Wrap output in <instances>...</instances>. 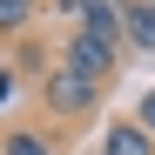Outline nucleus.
<instances>
[{
    "mask_svg": "<svg viewBox=\"0 0 155 155\" xmlns=\"http://www.w3.org/2000/svg\"><path fill=\"white\" fill-rule=\"evenodd\" d=\"M101 94H108V88H94L88 74H74V68H61V61L41 74V108H47V121H61V128H68V121H88V115L101 108Z\"/></svg>",
    "mask_w": 155,
    "mask_h": 155,
    "instance_id": "nucleus-1",
    "label": "nucleus"
},
{
    "mask_svg": "<svg viewBox=\"0 0 155 155\" xmlns=\"http://www.w3.org/2000/svg\"><path fill=\"white\" fill-rule=\"evenodd\" d=\"M54 61H61V68H74V74H88L94 88H108L115 74H121V47H115V41H101V34H81V27H68Z\"/></svg>",
    "mask_w": 155,
    "mask_h": 155,
    "instance_id": "nucleus-2",
    "label": "nucleus"
},
{
    "mask_svg": "<svg viewBox=\"0 0 155 155\" xmlns=\"http://www.w3.org/2000/svg\"><path fill=\"white\" fill-rule=\"evenodd\" d=\"M68 27H81V34H101V41H115L128 47V0H47Z\"/></svg>",
    "mask_w": 155,
    "mask_h": 155,
    "instance_id": "nucleus-3",
    "label": "nucleus"
},
{
    "mask_svg": "<svg viewBox=\"0 0 155 155\" xmlns=\"http://www.w3.org/2000/svg\"><path fill=\"white\" fill-rule=\"evenodd\" d=\"M101 155H155V135L142 121H115L108 135H101Z\"/></svg>",
    "mask_w": 155,
    "mask_h": 155,
    "instance_id": "nucleus-4",
    "label": "nucleus"
},
{
    "mask_svg": "<svg viewBox=\"0 0 155 155\" xmlns=\"http://www.w3.org/2000/svg\"><path fill=\"white\" fill-rule=\"evenodd\" d=\"M128 47L155 54V0H128Z\"/></svg>",
    "mask_w": 155,
    "mask_h": 155,
    "instance_id": "nucleus-5",
    "label": "nucleus"
},
{
    "mask_svg": "<svg viewBox=\"0 0 155 155\" xmlns=\"http://www.w3.org/2000/svg\"><path fill=\"white\" fill-rule=\"evenodd\" d=\"M0 155H54V142H47L41 128H7V135H0Z\"/></svg>",
    "mask_w": 155,
    "mask_h": 155,
    "instance_id": "nucleus-6",
    "label": "nucleus"
},
{
    "mask_svg": "<svg viewBox=\"0 0 155 155\" xmlns=\"http://www.w3.org/2000/svg\"><path fill=\"white\" fill-rule=\"evenodd\" d=\"M34 14H41V0H0V34H27Z\"/></svg>",
    "mask_w": 155,
    "mask_h": 155,
    "instance_id": "nucleus-7",
    "label": "nucleus"
},
{
    "mask_svg": "<svg viewBox=\"0 0 155 155\" xmlns=\"http://www.w3.org/2000/svg\"><path fill=\"white\" fill-rule=\"evenodd\" d=\"M135 121H142V128H148V135H155V88L142 94V108H135Z\"/></svg>",
    "mask_w": 155,
    "mask_h": 155,
    "instance_id": "nucleus-8",
    "label": "nucleus"
},
{
    "mask_svg": "<svg viewBox=\"0 0 155 155\" xmlns=\"http://www.w3.org/2000/svg\"><path fill=\"white\" fill-rule=\"evenodd\" d=\"M94 155H101V148H94Z\"/></svg>",
    "mask_w": 155,
    "mask_h": 155,
    "instance_id": "nucleus-9",
    "label": "nucleus"
}]
</instances>
